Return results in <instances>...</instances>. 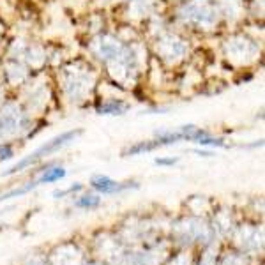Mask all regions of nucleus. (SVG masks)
Segmentation results:
<instances>
[{"label": "nucleus", "mask_w": 265, "mask_h": 265, "mask_svg": "<svg viewBox=\"0 0 265 265\" xmlns=\"http://www.w3.org/2000/svg\"><path fill=\"white\" fill-rule=\"evenodd\" d=\"M14 156L13 152V147L9 143H0V161H4V159H11Z\"/></svg>", "instance_id": "1a4fd4ad"}, {"label": "nucleus", "mask_w": 265, "mask_h": 265, "mask_svg": "<svg viewBox=\"0 0 265 265\" xmlns=\"http://www.w3.org/2000/svg\"><path fill=\"white\" fill-rule=\"evenodd\" d=\"M78 135H82V129L65 131V133H62V135L55 136L53 140L46 142V143L42 145V147H39L38 150H34L32 154H28L27 158H23L21 161H20V163L14 164V166L11 168V170H7L4 175H14V173H18V172H21V170H25V168H28L30 164H36L38 161L48 158V156H51L53 152L61 150L62 147H65V145L69 143V142H73V140H75Z\"/></svg>", "instance_id": "f257e3e1"}, {"label": "nucleus", "mask_w": 265, "mask_h": 265, "mask_svg": "<svg viewBox=\"0 0 265 265\" xmlns=\"http://www.w3.org/2000/svg\"><path fill=\"white\" fill-rule=\"evenodd\" d=\"M195 154H198V156H204V158H210L212 154L207 152V150H195Z\"/></svg>", "instance_id": "9b49d317"}, {"label": "nucleus", "mask_w": 265, "mask_h": 265, "mask_svg": "<svg viewBox=\"0 0 265 265\" xmlns=\"http://www.w3.org/2000/svg\"><path fill=\"white\" fill-rule=\"evenodd\" d=\"M90 186L102 195H113V193H121L131 187H138V184L136 182H117L106 175H94L90 179Z\"/></svg>", "instance_id": "f03ea898"}, {"label": "nucleus", "mask_w": 265, "mask_h": 265, "mask_svg": "<svg viewBox=\"0 0 265 265\" xmlns=\"http://www.w3.org/2000/svg\"><path fill=\"white\" fill-rule=\"evenodd\" d=\"M99 205H101V198H99L98 195H83L75 202V207H78V209H87V210L98 209Z\"/></svg>", "instance_id": "423d86ee"}, {"label": "nucleus", "mask_w": 265, "mask_h": 265, "mask_svg": "<svg viewBox=\"0 0 265 265\" xmlns=\"http://www.w3.org/2000/svg\"><path fill=\"white\" fill-rule=\"evenodd\" d=\"M16 127L20 129V121L16 117H13L11 113H2L0 115V135H14Z\"/></svg>", "instance_id": "20e7f679"}, {"label": "nucleus", "mask_w": 265, "mask_h": 265, "mask_svg": "<svg viewBox=\"0 0 265 265\" xmlns=\"http://www.w3.org/2000/svg\"><path fill=\"white\" fill-rule=\"evenodd\" d=\"M154 163L159 164V166H173V164L179 163V159L177 158H158Z\"/></svg>", "instance_id": "9d476101"}, {"label": "nucleus", "mask_w": 265, "mask_h": 265, "mask_svg": "<svg viewBox=\"0 0 265 265\" xmlns=\"http://www.w3.org/2000/svg\"><path fill=\"white\" fill-rule=\"evenodd\" d=\"M65 168L62 166H51L48 170L42 172V175L38 179L39 184H51V182H57V181H62L65 177Z\"/></svg>", "instance_id": "39448f33"}, {"label": "nucleus", "mask_w": 265, "mask_h": 265, "mask_svg": "<svg viewBox=\"0 0 265 265\" xmlns=\"http://www.w3.org/2000/svg\"><path fill=\"white\" fill-rule=\"evenodd\" d=\"M38 186H39V182H38V181L28 182L27 186H23V187H16V189H11V191H7V193H4V195H0V202L9 200V198H14V196H21V195H25V193H28V191H32L34 187H38Z\"/></svg>", "instance_id": "0eeeda50"}, {"label": "nucleus", "mask_w": 265, "mask_h": 265, "mask_svg": "<svg viewBox=\"0 0 265 265\" xmlns=\"http://www.w3.org/2000/svg\"><path fill=\"white\" fill-rule=\"evenodd\" d=\"M126 110L127 104L121 99H108L98 106V113H101V115H124Z\"/></svg>", "instance_id": "7ed1b4c3"}, {"label": "nucleus", "mask_w": 265, "mask_h": 265, "mask_svg": "<svg viewBox=\"0 0 265 265\" xmlns=\"http://www.w3.org/2000/svg\"><path fill=\"white\" fill-rule=\"evenodd\" d=\"M82 189H83V186H82V184H73V186L67 187V189H64V191H55V193H53V196H55V198H62V196L71 195V193H76V191H82Z\"/></svg>", "instance_id": "6e6552de"}]
</instances>
